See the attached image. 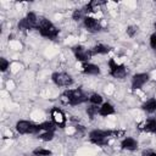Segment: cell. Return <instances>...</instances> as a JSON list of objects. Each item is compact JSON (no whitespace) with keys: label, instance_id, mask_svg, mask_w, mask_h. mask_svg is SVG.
<instances>
[{"label":"cell","instance_id":"f1b7e54d","mask_svg":"<svg viewBox=\"0 0 156 156\" xmlns=\"http://www.w3.org/2000/svg\"><path fill=\"white\" fill-rule=\"evenodd\" d=\"M155 28H156V23H155Z\"/></svg>","mask_w":156,"mask_h":156},{"label":"cell","instance_id":"484cf974","mask_svg":"<svg viewBox=\"0 0 156 156\" xmlns=\"http://www.w3.org/2000/svg\"><path fill=\"white\" fill-rule=\"evenodd\" d=\"M136 33V28L135 27H133V26H130V27H128L127 28V34L129 35V37H134V34Z\"/></svg>","mask_w":156,"mask_h":156},{"label":"cell","instance_id":"8992f818","mask_svg":"<svg viewBox=\"0 0 156 156\" xmlns=\"http://www.w3.org/2000/svg\"><path fill=\"white\" fill-rule=\"evenodd\" d=\"M73 52L76 54V57H77V60H79V61H82V62H85V61H89L90 60V57L93 56V51H88V50H85L83 46H80V45H77V46H74L73 48Z\"/></svg>","mask_w":156,"mask_h":156},{"label":"cell","instance_id":"7402d4cb","mask_svg":"<svg viewBox=\"0 0 156 156\" xmlns=\"http://www.w3.org/2000/svg\"><path fill=\"white\" fill-rule=\"evenodd\" d=\"M100 108V107H99ZM99 108H98V105H93V106H90V107H88V110H87V112H88V115L90 116V117H94L98 112H99Z\"/></svg>","mask_w":156,"mask_h":156},{"label":"cell","instance_id":"4316f807","mask_svg":"<svg viewBox=\"0 0 156 156\" xmlns=\"http://www.w3.org/2000/svg\"><path fill=\"white\" fill-rule=\"evenodd\" d=\"M150 45H151L154 49H156V33L152 34L151 38H150Z\"/></svg>","mask_w":156,"mask_h":156},{"label":"cell","instance_id":"3957f363","mask_svg":"<svg viewBox=\"0 0 156 156\" xmlns=\"http://www.w3.org/2000/svg\"><path fill=\"white\" fill-rule=\"evenodd\" d=\"M65 96L67 98V102L69 105H78L88 100V98L83 94L80 89H73V90H67L65 93Z\"/></svg>","mask_w":156,"mask_h":156},{"label":"cell","instance_id":"d6986e66","mask_svg":"<svg viewBox=\"0 0 156 156\" xmlns=\"http://www.w3.org/2000/svg\"><path fill=\"white\" fill-rule=\"evenodd\" d=\"M89 101H90L93 105H99V104L102 102V98H101V95H99V94H93V95L89 98Z\"/></svg>","mask_w":156,"mask_h":156},{"label":"cell","instance_id":"2e32d148","mask_svg":"<svg viewBox=\"0 0 156 156\" xmlns=\"http://www.w3.org/2000/svg\"><path fill=\"white\" fill-rule=\"evenodd\" d=\"M26 20L28 21V23L30 24V27H32V28H33V27H38V18H37L35 13H33V12H29V13L27 15Z\"/></svg>","mask_w":156,"mask_h":156},{"label":"cell","instance_id":"603a6c76","mask_svg":"<svg viewBox=\"0 0 156 156\" xmlns=\"http://www.w3.org/2000/svg\"><path fill=\"white\" fill-rule=\"evenodd\" d=\"M18 28H21V29H29V28H32V27H30V24L28 23V21H27L26 18H23L22 21H20Z\"/></svg>","mask_w":156,"mask_h":156},{"label":"cell","instance_id":"4fadbf2b","mask_svg":"<svg viewBox=\"0 0 156 156\" xmlns=\"http://www.w3.org/2000/svg\"><path fill=\"white\" fill-rule=\"evenodd\" d=\"M138 146L136 141L133 139V138H126L123 141H122V147L123 149H127V150H135Z\"/></svg>","mask_w":156,"mask_h":156},{"label":"cell","instance_id":"52a82bcc","mask_svg":"<svg viewBox=\"0 0 156 156\" xmlns=\"http://www.w3.org/2000/svg\"><path fill=\"white\" fill-rule=\"evenodd\" d=\"M51 117H52V122L55 123V126L60 127V128H63L65 124H66V118H65V115L63 112L60 110V108H52L51 110Z\"/></svg>","mask_w":156,"mask_h":156},{"label":"cell","instance_id":"8fae6325","mask_svg":"<svg viewBox=\"0 0 156 156\" xmlns=\"http://www.w3.org/2000/svg\"><path fill=\"white\" fill-rule=\"evenodd\" d=\"M113 112H115V108H113V106H112L111 104H108V102L102 104V106L99 108V113H100L101 116H108V115H112Z\"/></svg>","mask_w":156,"mask_h":156},{"label":"cell","instance_id":"9a60e30c","mask_svg":"<svg viewBox=\"0 0 156 156\" xmlns=\"http://www.w3.org/2000/svg\"><path fill=\"white\" fill-rule=\"evenodd\" d=\"M144 129L147 132H156V119L150 118L144 123Z\"/></svg>","mask_w":156,"mask_h":156},{"label":"cell","instance_id":"ac0fdd59","mask_svg":"<svg viewBox=\"0 0 156 156\" xmlns=\"http://www.w3.org/2000/svg\"><path fill=\"white\" fill-rule=\"evenodd\" d=\"M40 128L45 132H54L55 130V123L54 122H43L40 124Z\"/></svg>","mask_w":156,"mask_h":156},{"label":"cell","instance_id":"ffe728a7","mask_svg":"<svg viewBox=\"0 0 156 156\" xmlns=\"http://www.w3.org/2000/svg\"><path fill=\"white\" fill-rule=\"evenodd\" d=\"M33 154L37 155V156H50L51 151L50 150H45V149H35L33 151Z\"/></svg>","mask_w":156,"mask_h":156},{"label":"cell","instance_id":"9c48e42d","mask_svg":"<svg viewBox=\"0 0 156 156\" xmlns=\"http://www.w3.org/2000/svg\"><path fill=\"white\" fill-rule=\"evenodd\" d=\"M84 26L89 30H91V32H96V30H100L101 29L100 23L95 18H93V17H85L84 18Z\"/></svg>","mask_w":156,"mask_h":156},{"label":"cell","instance_id":"6da1fadb","mask_svg":"<svg viewBox=\"0 0 156 156\" xmlns=\"http://www.w3.org/2000/svg\"><path fill=\"white\" fill-rule=\"evenodd\" d=\"M37 28L39 29V32H40V34L43 37H46L49 39H55L57 37V34H58V30L54 27V24L49 20H45V18L39 20Z\"/></svg>","mask_w":156,"mask_h":156},{"label":"cell","instance_id":"7c38bea8","mask_svg":"<svg viewBox=\"0 0 156 156\" xmlns=\"http://www.w3.org/2000/svg\"><path fill=\"white\" fill-rule=\"evenodd\" d=\"M83 72L87 73V74H99L100 73V69L96 65H93V63H87L83 66Z\"/></svg>","mask_w":156,"mask_h":156},{"label":"cell","instance_id":"30bf717a","mask_svg":"<svg viewBox=\"0 0 156 156\" xmlns=\"http://www.w3.org/2000/svg\"><path fill=\"white\" fill-rule=\"evenodd\" d=\"M126 74H127V71H126L124 66H122V65H118L115 69L111 71V76L115 78H118V79H123L126 77Z\"/></svg>","mask_w":156,"mask_h":156},{"label":"cell","instance_id":"83f0119b","mask_svg":"<svg viewBox=\"0 0 156 156\" xmlns=\"http://www.w3.org/2000/svg\"><path fill=\"white\" fill-rule=\"evenodd\" d=\"M144 156H156V152H144Z\"/></svg>","mask_w":156,"mask_h":156},{"label":"cell","instance_id":"ba28073f","mask_svg":"<svg viewBox=\"0 0 156 156\" xmlns=\"http://www.w3.org/2000/svg\"><path fill=\"white\" fill-rule=\"evenodd\" d=\"M149 80V76L146 73H138L133 77V80H132V88L133 89H139L141 88L146 82Z\"/></svg>","mask_w":156,"mask_h":156},{"label":"cell","instance_id":"d4e9b609","mask_svg":"<svg viewBox=\"0 0 156 156\" xmlns=\"http://www.w3.org/2000/svg\"><path fill=\"white\" fill-rule=\"evenodd\" d=\"M7 67H9V62H7V60H5V58H0V69H1L2 72H5V71L7 69Z\"/></svg>","mask_w":156,"mask_h":156},{"label":"cell","instance_id":"5bb4252c","mask_svg":"<svg viewBox=\"0 0 156 156\" xmlns=\"http://www.w3.org/2000/svg\"><path fill=\"white\" fill-rule=\"evenodd\" d=\"M143 108H144L146 112H155V111H156V100H155V99L147 100V101L143 105Z\"/></svg>","mask_w":156,"mask_h":156},{"label":"cell","instance_id":"44dd1931","mask_svg":"<svg viewBox=\"0 0 156 156\" xmlns=\"http://www.w3.org/2000/svg\"><path fill=\"white\" fill-rule=\"evenodd\" d=\"M39 138H40L41 140H44V141L52 140V138H54V132H45V133L40 134V135H39Z\"/></svg>","mask_w":156,"mask_h":156},{"label":"cell","instance_id":"e0dca14e","mask_svg":"<svg viewBox=\"0 0 156 156\" xmlns=\"http://www.w3.org/2000/svg\"><path fill=\"white\" fill-rule=\"evenodd\" d=\"M108 51H110V48H108V46H105V45H102V44L96 45V46L94 48V50H93L94 54H106V52H108Z\"/></svg>","mask_w":156,"mask_h":156},{"label":"cell","instance_id":"cb8c5ba5","mask_svg":"<svg viewBox=\"0 0 156 156\" xmlns=\"http://www.w3.org/2000/svg\"><path fill=\"white\" fill-rule=\"evenodd\" d=\"M83 15H84V10H76L73 12V20L78 21V20H80L83 17Z\"/></svg>","mask_w":156,"mask_h":156},{"label":"cell","instance_id":"277c9868","mask_svg":"<svg viewBox=\"0 0 156 156\" xmlns=\"http://www.w3.org/2000/svg\"><path fill=\"white\" fill-rule=\"evenodd\" d=\"M16 129L18 133L21 134H37L38 132H40V124H34L32 122H28V121H20L17 122L16 124Z\"/></svg>","mask_w":156,"mask_h":156},{"label":"cell","instance_id":"5b68a950","mask_svg":"<svg viewBox=\"0 0 156 156\" xmlns=\"http://www.w3.org/2000/svg\"><path fill=\"white\" fill-rule=\"evenodd\" d=\"M52 80L58 87H67V85H71L73 83L72 77L67 73H54L52 74Z\"/></svg>","mask_w":156,"mask_h":156},{"label":"cell","instance_id":"7a4b0ae2","mask_svg":"<svg viewBox=\"0 0 156 156\" xmlns=\"http://www.w3.org/2000/svg\"><path fill=\"white\" fill-rule=\"evenodd\" d=\"M112 134H116V132L95 129V130L90 132L89 136H90V140H91L94 144H98V145H106V144H107V138L111 136Z\"/></svg>","mask_w":156,"mask_h":156}]
</instances>
